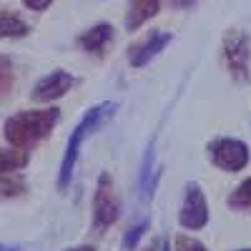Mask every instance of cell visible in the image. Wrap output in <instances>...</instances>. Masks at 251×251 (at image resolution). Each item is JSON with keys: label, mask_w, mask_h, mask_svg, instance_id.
Instances as JSON below:
<instances>
[{"label": "cell", "mask_w": 251, "mask_h": 251, "mask_svg": "<svg viewBox=\"0 0 251 251\" xmlns=\"http://www.w3.org/2000/svg\"><path fill=\"white\" fill-rule=\"evenodd\" d=\"M58 121H60V108L55 106L40 108V111H20L3 123V136L15 149L30 151L33 146H38L43 138L53 133Z\"/></svg>", "instance_id": "1"}, {"label": "cell", "mask_w": 251, "mask_h": 251, "mask_svg": "<svg viewBox=\"0 0 251 251\" xmlns=\"http://www.w3.org/2000/svg\"><path fill=\"white\" fill-rule=\"evenodd\" d=\"M113 111H116V103H100V106L91 108L80 118V123L71 131V138L66 143V153H63V163H60V174H58V188L60 191H66V188L71 186V178H73V171H75V161H78V153L83 149L86 136L93 133L108 116H113Z\"/></svg>", "instance_id": "2"}, {"label": "cell", "mask_w": 251, "mask_h": 251, "mask_svg": "<svg viewBox=\"0 0 251 251\" xmlns=\"http://www.w3.org/2000/svg\"><path fill=\"white\" fill-rule=\"evenodd\" d=\"M221 58L226 71L231 73L239 83L251 80V40L244 30L234 28L224 35V46H221Z\"/></svg>", "instance_id": "3"}, {"label": "cell", "mask_w": 251, "mask_h": 251, "mask_svg": "<svg viewBox=\"0 0 251 251\" xmlns=\"http://www.w3.org/2000/svg\"><path fill=\"white\" fill-rule=\"evenodd\" d=\"M118 216H121V203L113 191V178L108 174H100L93 194V228L103 231V228L113 226Z\"/></svg>", "instance_id": "4"}, {"label": "cell", "mask_w": 251, "mask_h": 251, "mask_svg": "<svg viewBox=\"0 0 251 251\" xmlns=\"http://www.w3.org/2000/svg\"><path fill=\"white\" fill-rule=\"evenodd\" d=\"M211 161L219 166L221 171H228V174H236V171H244L249 166V146L239 138H216L211 146Z\"/></svg>", "instance_id": "5"}, {"label": "cell", "mask_w": 251, "mask_h": 251, "mask_svg": "<svg viewBox=\"0 0 251 251\" xmlns=\"http://www.w3.org/2000/svg\"><path fill=\"white\" fill-rule=\"evenodd\" d=\"M178 224L186 231H201L208 224V203L199 183L186 186V196H183L181 211H178Z\"/></svg>", "instance_id": "6"}, {"label": "cell", "mask_w": 251, "mask_h": 251, "mask_svg": "<svg viewBox=\"0 0 251 251\" xmlns=\"http://www.w3.org/2000/svg\"><path fill=\"white\" fill-rule=\"evenodd\" d=\"M73 75L68 73V71H53V73H48V75H43L35 86H33V93H30V98L35 100V103H53V100H58V98H63L71 88H73Z\"/></svg>", "instance_id": "7"}, {"label": "cell", "mask_w": 251, "mask_h": 251, "mask_svg": "<svg viewBox=\"0 0 251 251\" xmlns=\"http://www.w3.org/2000/svg\"><path fill=\"white\" fill-rule=\"evenodd\" d=\"M171 43V33H161V30H156V33H151L149 38L143 40V43H138V46H133L131 48V53H128V63L133 68H143V66H149V63Z\"/></svg>", "instance_id": "8"}, {"label": "cell", "mask_w": 251, "mask_h": 251, "mask_svg": "<svg viewBox=\"0 0 251 251\" xmlns=\"http://www.w3.org/2000/svg\"><path fill=\"white\" fill-rule=\"evenodd\" d=\"M113 25L111 23H98L93 28H88L86 33L78 35V46L80 50H86L91 55H103L106 53V48L113 43Z\"/></svg>", "instance_id": "9"}, {"label": "cell", "mask_w": 251, "mask_h": 251, "mask_svg": "<svg viewBox=\"0 0 251 251\" xmlns=\"http://www.w3.org/2000/svg\"><path fill=\"white\" fill-rule=\"evenodd\" d=\"M161 10V0H128V15H126V30H138Z\"/></svg>", "instance_id": "10"}, {"label": "cell", "mask_w": 251, "mask_h": 251, "mask_svg": "<svg viewBox=\"0 0 251 251\" xmlns=\"http://www.w3.org/2000/svg\"><path fill=\"white\" fill-rule=\"evenodd\" d=\"M30 161V153L25 149H0V176L5 174H15V171H23Z\"/></svg>", "instance_id": "11"}, {"label": "cell", "mask_w": 251, "mask_h": 251, "mask_svg": "<svg viewBox=\"0 0 251 251\" xmlns=\"http://www.w3.org/2000/svg\"><path fill=\"white\" fill-rule=\"evenodd\" d=\"M30 33V25L15 13H0V38H25Z\"/></svg>", "instance_id": "12"}, {"label": "cell", "mask_w": 251, "mask_h": 251, "mask_svg": "<svg viewBox=\"0 0 251 251\" xmlns=\"http://www.w3.org/2000/svg\"><path fill=\"white\" fill-rule=\"evenodd\" d=\"M151 166H153V143H149L146 149V156H143V163H141V174H138V188H141V199L149 201L153 196V186L156 181H151Z\"/></svg>", "instance_id": "13"}, {"label": "cell", "mask_w": 251, "mask_h": 251, "mask_svg": "<svg viewBox=\"0 0 251 251\" xmlns=\"http://www.w3.org/2000/svg\"><path fill=\"white\" fill-rule=\"evenodd\" d=\"M28 191V181L20 176V171L15 174H5V176H0V199H18V196H23Z\"/></svg>", "instance_id": "14"}, {"label": "cell", "mask_w": 251, "mask_h": 251, "mask_svg": "<svg viewBox=\"0 0 251 251\" xmlns=\"http://www.w3.org/2000/svg\"><path fill=\"white\" fill-rule=\"evenodd\" d=\"M228 206L236 208V211H251V178L241 181L234 188V194L228 196Z\"/></svg>", "instance_id": "15"}, {"label": "cell", "mask_w": 251, "mask_h": 251, "mask_svg": "<svg viewBox=\"0 0 251 251\" xmlns=\"http://www.w3.org/2000/svg\"><path fill=\"white\" fill-rule=\"evenodd\" d=\"M15 86V66L8 55H0V98H5Z\"/></svg>", "instance_id": "16"}, {"label": "cell", "mask_w": 251, "mask_h": 251, "mask_svg": "<svg viewBox=\"0 0 251 251\" xmlns=\"http://www.w3.org/2000/svg\"><path fill=\"white\" fill-rule=\"evenodd\" d=\"M149 226H151V219H141L138 224H133L128 231H126V236H123V249L126 251H133L138 246V241L143 239V234L149 231Z\"/></svg>", "instance_id": "17"}, {"label": "cell", "mask_w": 251, "mask_h": 251, "mask_svg": "<svg viewBox=\"0 0 251 251\" xmlns=\"http://www.w3.org/2000/svg\"><path fill=\"white\" fill-rule=\"evenodd\" d=\"M176 251H208L201 241L191 239V236H176Z\"/></svg>", "instance_id": "18"}, {"label": "cell", "mask_w": 251, "mask_h": 251, "mask_svg": "<svg viewBox=\"0 0 251 251\" xmlns=\"http://www.w3.org/2000/svg\"><path fill=\"white\" fill-rule=\"evenodd\" d=\"M53 3H55V0H23V5H25L28 10H35V13H43V10H48Z\"/></svg>", "instance_id": "19"}, {"label": "cell", "mask_w": 251, "mask_h": 251, "mask_svg": "<svg viewBox=\"0 0 251 251\" xmlns=\"http://www.w3.org/2000/svg\"><path fill=\"white\" fill-rule=\"evenodd\" d=\"M0 251H20V246H8V244H0Z\"/></svg>", "instance_id": "20"}, {"label": "cell", "mask_w": 251, "mask_h": 251, "mask_svg": "<svg viewBox=\"0 0 251 251\" xmlns=\"http://www.w3.org/2000/svg\"><path fill=\"white\" fill-rule=\"evenodd\" d=\"M71 251H96V249L88 246V244H83V246H75V249H71Z\"/></svg>", "instance_id": "21"}, {"label": "cell", "mask_w": 251, "mask_h": 251, "mask_svg": "<svg viewBox=\"0 0 251 251\" xmlns=\"http://www.w3.org/2000/svg\"><path fill=\"white\" fill-rule=\"evenodd\" d=\"M161 251H171V249H169V244H161Z\"/></svg>", "instance_id": "22"}, {"label": "cell", "mask_w": 251, "mask_h": 251, "mask_svg": "<svg viewBox=\"0 0 251 251\" xmlns=\"http://www.w3.org/2000/svg\"><path fill=\"white\" fill-rule=\"evenodd\" d=\"M236 251H251V249H236Z\"/></svg>", "instance_id": "23"}]
</instances>
